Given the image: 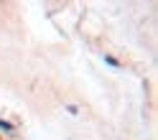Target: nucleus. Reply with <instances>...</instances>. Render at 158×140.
<instances>
[{
	"instance_id": "obj_3",
	"label": "nucleus",
	"mask_w": 158,
	"mask_h": 140,
	"mask_svg": "<svg viewBox=\"0 0 158 140\" xmlns=\"http://www.w3.org/2000/svg\"><path fill=\"white\" fill-rule=\"evenodd\" d=\"M66 112H69V115H77V112H79V107H77V105H69V107H66Z\"/></svg>"
},
{
	"instance_id": "obj_2",
	"label": "nucleus",
	"mask_w": 158,
	"mask_h": 140,
	"mask_svg": "<svg viewBox=\"0 0 158 140\" xmlns=\"http://www.w3.org/2000/svg\"><path fill=\"white\" fill-rule=\"evenodd\" d=\"M105 64H107V66H112V69H120V59L112 56V54H105Z\"/></svg>"
},
{
	"instance_id": "obj_1",
	"label": "nucleus",
	"mask_w": 158,
	"mask_h": 140,
	"mask_svg": "<svg viewBox=\"0 0 158 140\" xmlns=\"http://www.w3.org/2000/svg\"><path fill=\"white\" fill-rule=\"evenodd\" d=\"M0 130H3V133H8V135H13V133H15V125H13V122H8V120H3V117H0Z\"/></svg>"
}]
</instances>
